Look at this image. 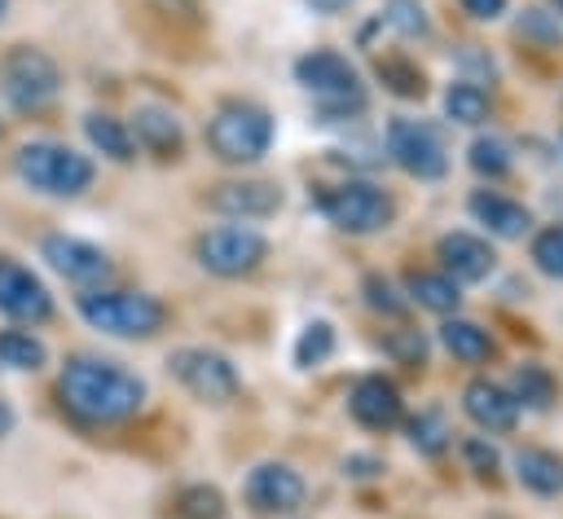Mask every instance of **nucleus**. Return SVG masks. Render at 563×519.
<instances>
[{
  "mask_svg": "<svg viewBox=\"0 0 563 519\" xmlns=\"http://www.w3.org/2000/svg\"><path fill=\"white\" fill-rule=\"evenodd\" d=\"M317 13H343L347 4H356V0H308Z\"/></svg>",
  "mask_w": 563,
  "mask_h": 519,
  "instance_id": "a19ab883",
  "label": "nucleus"
},
{
  "mask_svg": "<svg viewBox=\"0 0 563 519\" xmlns=\"http://www.w3.org/2000/svg\"><path fill=\"white\" fill-rule=\"evenodd\" d=\"M207 145L220 163H255L273 145V114L255 101H229L211 114Z\"/></svg>",
  "mask_w": 563,
  "mask_h": 519,
  "instance_id": "39448f33",
  "label": "nucleus"
},
{
  "mask_svg": "<svg viewBox=\"0 0 563 519\" xmlns=\"http://www.w3.org/2000/svg\"><path fill=\"white\" fill-rule=\"evenodd\" d=\"M4 9H9V0H0V18H4Z\"/></svg>",
  "mask_w": 563,
  "mask_h": 519,
  "instance_id": "79ce46f5",
  "label": "nucleus"
},
{
  "mask_svg": "<svg viewBox=\"0 0 563 519\" xmlns=\"http://www.w3.org/2000/svg\"><path fill=\"white\" fill-rule=\"evenodd\" d=\"M462 453H466V462H471L475 471H493V466H497V449L484 444V440H466Z\"/></svg>",
  "mask_w": 563,
  "mask_h": 519,
  "instance_id": "e433bc0d",
  "label": "nucleus"
},
{
  "mask_svg": "<svg viewBox=\"0 0 563 519\" xmlns=\"http://www.w3.org/2000/svg\"><path fill=\"white\" fill-rule=\"evenodd\" d=\"M268 242L251 224H220L198 238V264L216 277H246L264 264Z\"/></svg>",
  "mask_w": 563,
  "mask_h": 519,
  "instance_id": "9d476101",
  "label": "nucleus"
},
{
  "mask_svg": "<svg viewBox=\"0 0 563 519\" xmlns=\"http://www.w3.org/2000/svg\"><path fill=\"white\" fill-rule=\"evenodd\" d=\"M462 409H466V418H471L475 427H484V431H510V427L519 422V405H515V396H510L506 387L488 383V378L466 383V391H462Z\"/></svg>",
  "mask_w": 563,
  "mask_h": 519,
  "instance_id": "f3484780",
  "label": "nucleus"
},
{
  "mask_svg": "<svg viewBox=\"0 0 563 519\" xmlns=\"http://www.w3.org/2000/svg\"><path fill=\"white\" fill-rule=\"evenodd\" d=\"M167 369L194 400H207V405H229L242 391L233 361L216 347H176L167 356Z\"/></svg>",
  "mask_w": 563,
  "mask_h": 519,
  "instance_id": "6e6552de",
  "label": "nucleus"
},
{
  "mask_svg": "<svg viewBox=\"0 0 563 519\" xmlns=\"http://www.w3.org/2000/svg\"><path fill=\"white\" fill-rule=\"evenodd\" d=\"M13 172L26 189H35L44 198H79L84 189H92L97 163L62 141H26L13 154Z\"/></svg>",
  "mask_w": 563,
  "mask_h": 519,
  "instance_id": "7ed1b4c3",
  "label": "nucleus"
},
{
  "mask_svg": "<svg viewBox=\"0 0 563 519\" xmlns=\"http://www.w3.org/2000/svg\"><path fill=\"white\" fill-rule=\"evenodd\" d=\"M303 475L286 462H260L246 471L242 479V501L255 510V515H290L303 506Z\"/></svg>",
  "mask_w": 563,
  "mask_h": 519,
  "instance_id": "f8f14e48",
  "label": "nucleus"
},
{
  "mask_svg": "<svg viewBox=\"0 0 563 519\" xmlns=\"http://www.w3.org/2000/svg\"><path fill=\"white\" fill-rule=\"evenodd\" d=\"M383 145H387V158L418 176V180H440L449 172V154H444V141L431 123L422 119H391L387 132H383Z\"/></svg>",
  "mask_w": 563,
  "mask_h": 519,
  "instance_id": "1a4fd4ad",
  "label": "nucleus"
},
{
  "mask_svg": "<svg viewBox=\"0 0 563 519\" xmlns=\"http://www.w3.org/2000/svg\"><path fill=\"white\" fill-rule=\"evenodd\" d=\"M207 202L229 220H268L282 211V189L268 180H229V185H216Z\"/></svg>",
  "mask_w": 563,
  "mask_h": 519,
  "instance_id": "2eb2a0df",
  "label": "nucleus"
},
{
  "mask_svg": "<svg viewBox=\"0 0 563 519\" xmlns=\"http://www.w3.org/2000/svg\"><path fill=\"white\" fill-rule=\"evenodd\" d=\"M84 136H88V145H92L101 158H110V163H132V158H136L132 128H128L123 119H114V114L92 110V114L84 119Z\"/></svg>",
  "mask_w": 563,
  "mask_h": 519,
  "instance_id": "aec40b11",
  "label": "nucleus"
},
{
  "mask_svg": "<svg viewBox=\"0 0 563 519\" xmlns=\"http://www.w3.org/2000/svg\"><path fill=\"white\" fill-rule=\"evenodd\" d=\"M48 361L44 339H35L31 330H0V365L18 369V374H35Z\"/></svg>",
  "mask_w": 563,
  "mask_h": 519,
  "instance_id": "5701e85b",
  "label": "nucleus"
},
{
  "mask_svg": "<svg viewBox=\"0 0 563 519\" xmlns=\"http://www.w3.org/2000/svg\"><path fill=\"white\" fill-rule=\"evenodd\" d=\"M57 396L66 413H75L88 427H114L141 413L145 405V378L110 356H70L57 374Z\"/></svg>",
  "mask_w": 563,
  "mask_h": 519,
  "instance_id": "f257e3e1",
  "label": "nucleus"
},
{
  "mask_svg": "<svg viewBox=\"0 0 563 519\" xmlns=\"http://www.w3.org/2000/svg\"><path fill=\"white\" fill-rule=\"evenodd\" d=\"M176 519H224V493L216 484H189L176 493Z\"/></svg>",
  "mask_w": 563,
  "mask_h": 519,
  "instance_id": "cd10ccee",
  "label": "nucleus"
},
{
  "mask_svg": "<svg viewBox=\"0 0 563 519\" xmlns=\"http://www.w3.org/2000/svg\"><path fill=\"white\" fill-rule=\"evenodd\" d=\"M383 22H387L396 35H405V40H422V35L431 31L422 0H387V4H383Z\"/></svg>",
  "mask_w": 563,
  "mask_h": 519,
  "instance_id": "c756f323",
  "label": "nucleus"
},
{
  "mask_svg": "<svg viewBox=\"0 0 563 519\" xmlns=\"http://www.w3.org/2000/svg\"><path fill=\"white\" fill-rule=\"evenodd\" d=\"M515 475L528 493L537 497H554L563 493V457L550 449H519L515 453Z\"/></svg>",
  "mask_w": 563,
  "mask_h": 519,
  "instance_id": "412c9836",
  "label": "nucleus"
},
{
  "mask_svg": "<svg viewBox=\"0 0 563 519\" xmlns=\"http://www.w3.org/2000/svg\"><path fill=\"white\" fill-rule=\"evenodd\" d=\"M343 471H352V475H361V479H365V475H374V471H378V457H347V462H343Z\"/></svg>",
  "mask_w": 563,
  "mask_h": 519,
  "instance_id": "58836bf2",
  "label": "nucleus"
},
{
  "mask_svg": "<svg viewBox=\"0 0 563 519\" xmlns=\"http://www.w3.org/2000/svg\"><path fill=\"white\" fill-rule=\"evenodd\" d=\"M365 303H369L374 312H387V317H400V312H405V299H400V295L391 290V281L378 277V273L365 277Z\"/></svg>",
  "mask_w": 563,
  "mask_h": 519,
  "instance_id": "f704fd0d",
  "label": "nucleus"
},
{
  "mask_svg": "<svg viewBox=\"0 0 563 519\" xmlns=\"http://www.w3.org/2000/svg\"><path fill=\"white\" fill-rule=\"evenodd\" d=\"M444 114L453 123H484L488 119V92L475 79H457L444 92Z\"/></svg>",
  "mask_w": 563,
  "mask_h": 519,
  "instance_id": "a878e982",
  "label": "nucleus"
},
{
  "mask_svg": "<svg viewBox=\"0 0 563 519\" xmlns=\"http://www.w3.org/2000/svg\"><path fill=\"white\" fill-rule=\"evenodd\" d=\"M75 312L92 330H101L110 339H150L167 321V308L154 295H145V290H110V286L79 290L75 295Z\"/></svg>",
  "mask_w": 563,
  "mask_h": 519,
  "instance_id": "20e7f679",
  "label": "nucleus"
},
{
  "mask_svg": "<svg viewBox=\"0 0 563 519\" xmlns=\"http://www.w3.org/2000/svg\"><path fill=\"white\" fill-rule=\"evenodd\" d=\"M440 343L457 356V361H466V365H475V361H484L488 352H493V343H488V334L475 325V321H444L440 325Z\"/></svg>",
  "mask_w": 563,
  "mask_h": 519,
  "instance_id": "393cba45",
  "label": "nucleus"
},
{
  "mask_svg": "<svg viewBox=\"0 0 563 519\" xmlns=\"http://www.w3.org/2000/svg\"><path fill=\"white\" fill-rule=\"evenodd\" d=\"M378 79L396 92V97H422V70L409 57H383L378 62Z\"/></svg>",
  "mask_w": 563,
  "mask_h": 519,
  "instance_id": "7c9ffc66",
  "label": "nucleus"
},
{
  "mask_svg": "<svg viewBox=\"0 0 563 519\" xmlns=\"http://www.w3.org/2000/svg\"><path fill=\"white\" fill-rule=\"evenodd\" d=\"M347 413H352L361 427H369V431H387V427L400 422L405 400H400L396 383H387L383 374H365V378H356L352 391H347Z\"/></svg>",
  "mask_w": 563,
  "mask_h": 519,
  "instance_id": "4468645a",
  "label": "nucleus"
},
{
  "mask_svg": "<svg viewBox=\"0 0 563 519\" xmlns=\"http://www.w3.org/2000/svg\"><path fill=\"white\" fill-rule=\"evenodd\" d=\"M471 216L493 233V238H523L532 229V216L523 202L506 198V194H493V189H475L471 194Z\"/></svg>",
  "mask_w": 563,
  "mask_h": 519,
  "instance_id": "6ab92c4d",
  "label": "nucleus"
},
{
  "mask_svg": "<svg viewBox=\"0 0 563 519\" xmlns=\"http://www.w3.org/2000/svg\"><path fill=\"white\" fill-rule=\"evenodd\" d=\"M330 352H334V325H330V321H308V325L299 330V339H295V365H299V369H312V365H321Z\"/></svg>",
  "mask_w": 563,
  "mask_h": 519,
  "instance_id": "c85d7f7f",
  "label": "nucleus"
},
{
  "mask_svg": "<svg viewBox=\"0 0 563 519\" xmlns=\"http://www.w3.org/2000/svg\"><path fill=\"white\" fill-rule=\"evenodd\" d=\"M435 255L444 264V277H453V281H484L493 273V264H497L493 246L484 238H475V233H462V229L444 233L435 242Z\"/></svg>",
  "mask_w": 563,
  "mask_h": 519,
  "instance_id": "dca6fc26",
  "label": "nucleus"
},
{
  "mask_svg": "<svg viewBox=\"0 0 563 519\" xmlns=\"http://www.w3.org/2000/svg\"><path fill=\"white\" fill-rule=\"evenodd\" d=\"M295 79H299V88L317 101V110H321L325 123L356 119V114H365V106H369V92H365L356 66H352L343 53H334V48H312V53H303V57L295 62Z\"/></svg>",
  "mask_w": 563,
  "mask_h": 519,
  "instance_id": "f03ea898",
  "label": "nucleus"
},
{
  "mask_svg": "<svg viewBox=\"0 0 563 519\" xmlns=\"http://www.w3.org/2000/svg\"><path fill=\"white\" fill-rule=\"evenodd\" d=\"M317 211H321L334 229L361 238V233L387 229L391 216H396V202H391L378 185H369V180H339V185H325V189L317 194Z\"/></svg>",
  "mask_w": 563,
  "mask_h": 519,
  "instance_id": "0eeeda50",
  "label": "nucleus"
},
{
  "mask_svg": "<svg viewBox=\"0 0 563 519\" xmlns=\"http://www.w3.org/2000/svg\"><path fill=\"white\" fill-rule=\"evenodd\" d=\"M0 312L9 321H22V325H44L53 317L48 286L26 264H18L13 255H0Z\"/></svg>",
  "mask_w": 563,
  "mask_h": 519,
  "instance_id": "ddd939ff",
  "label": "nucleus"
},
{
  "mask_svg": "<svg viewBox=\"0 0 563 519\" xmlns=\"http://www.w3.org/2000/svg\"><path fill=\"white\" fill-rule=\"evenodd\" d=\"M13 427H18V413H13V405H9V400H0V440H4Z\"/></svg>",
  "mask_w": 563,
  "mask_h": 519,
  "instance_id": "ea45409f",
  "label": "nucleus"
},
{
  "mask_svg": "<svg viewBox=\"0 0 563 519\" xmlns=\"http://www.w3.org/2000/svg\"><path fill=\"white\" fill-rule=\"evenodd\" d=\"M554 374L545 369V365H537V361H528V365H519L515 369V378H510V396H515V405H528V409H545L550 400H554Z\"/></svg>",
  "mask_w": 563,
  "mask_h": 519,
  "instance_id": "b1692460",
  "label": "nucleus"
},
{
  "mask_svg": "<svg viewBox=\"0 0 563 519\" xmlns=\"http://www.w3.org/2000/svg\"><path fill=\"white\" fill-rule=\"evenodd\" d=\"M405 431H409V444H413L422 457H440V453L449 449V440H453V431H449L444 413H435V409H427V413H413Z\"/></svg>",
  "mask_w": 563,
  "mask_h": 519,
  "instance_id": "bb28decb",
  "label": "nucleus"
},
{
  "mask_svg": "<svg viewBox=\"0 0 563 519\" xmlns=\"http://www.w3.org/2000/svg\"><path fill=\"white\" fill-rule=\"evenodd\" d=\"M405 290L418 308H431V312H453L457 308V281L444 277V273H409L405 277Z\"/></svg>",
  "mask_w": 563,
  "mask_h": 519,
  "instance_id": "4be33fe9",
  "label": "nucleus"
},
{
  "mask_svg": "<svg viewBox=\"0 0 563 519\" xmlns=\"http://www.w3.org/2000/svg\"><path fill=\"white\" fill-rule=\"evenodd\" d=\"M40 260H44L53 273H62L66 281L84 286V290L106 286L110 273H114V264H110V255H106L101 246H92V242H84V238H70V233H48V238L40 242Z\"/></svg>",
  "mask_w": 563,
  "mask_h": 519,
  "instance_id": "9b49d317",
  "label": "nucleus"
},
{
  "mask_svg": "<svg viewBox=\"0 0 563 519\" xmlns=\"http://www.w3.org/2000/svg\"><path fill=\"white\" fill-rule=\"evenodd\" d=\"M519 35L523 40H537L541 48H550V44H559V18L554 13H545V9H528L523 18H519Z\"/></svg>",
  "mask_w": 563,
  "mask_h": 519,
  "instance_id": "72a5a7b5",
  "label": "nucleus"
},
{
  "mask_svg": "<svg viewBox=\"0 0 563 519\" xmlns=\"http://www.w3.org/2000/svg\"><path fill=\"white\" fill-rule=\"evenodd\" d=\"M532 264L545 277H563V229H541L532 238Z\"/></svg>",
  "mask_w": 563,
  "mask_h": 519,
  "instance_id": "473e14b6",
  "label": "nucleus"
},
{
  "mask_svg": "<svg viewBox=\"0 0 563 519\" xmlns=\"http://www.w3.org/2000/svg\"><path fill=\"white\" fill-rule=\"evenodd\" d=\"M554 9H559V13H563V0H554Z\"/></svg>",
  "mask_w": 563,
  "mask_h": 519,
  "instance_id": "37998d69",
  "label": "nucleus"
},
{
  "mask_svg": "<svg viewBox=\"0 0 563 519\" xmlns=\"http://www.w3.org/2000/svg\"><path fill=\"white\" fill-rule=\"evenodd\" d=\"M57 92H62V70L44 48L18 44V48L4 53V62H0V97L18 114H40L44 106H53Z\"/></svg>",
  "mask_w": 563,
  "mask_h": 519,
  "instance_id": "423d86ee",
  "label": "nucleus"
},
{
  "mask_svg": "<svg viewBox=\"0 0 563 519\" xmlns=\"http://www.w3.org/2000/svg\"><path fill=\"white\" fill-rule=\"evenodd\" d=\"M132 141L154 154V158H176L180 145H185V132H180V119L167 110V106H136L132 114Z\"/></svg>",
  "mask_w": 563,
  "mask_h": 519,
  "instance_id": "a211bd4d",
  "label": "nucleus"
},
{
  "mask_svg": "<svg viewBox=\"0 0 563 519\" xmlns=\"http://www.w3.org/2000/svg\"><path fill=\"white\" fill-rule=\"evenodd\" d=\"M462 9H466L471 18H479V22H493V18L506 13V0H462Z\"/></svg>",
  "mask_w": 563,
  "mask_h": 519,
  "instance_id": "4c0bfd02",
  "label": "nucleus"
},
{
  "mask_svg": "<svg viewBox=\"0 0 563 519\" xmlns=\"http://www.w3.org/2000/svg\"><path fill=\"white\" fill-rule=\"evenodd\" d=\"M471 167H475L479 176H488V180L506 176V172H510V145H506L501 136H479V141L471 145Z\"/></svg>",
  "mask_w": 563,
  "mask_h": 519,
  "instance_id": "2f4dec72",
  "label": "nucleus"
},
{
  "mask_svg": "<svg viewBox=\"0 0 563 519\" xmlns=\"http://www.w3.org/2000/svg\"><path fill=\"white\" fill-rule=\"evenodd\" d=\"M400 365H422L427 361V339L418 334V330H396V334H387V343H383Z\"/></svg>",
  "mask_w": 563,
  "mask_h": 519,
  "instance_id": "c9c22d12",
  "label": "nucleus"
}]
</instances>
